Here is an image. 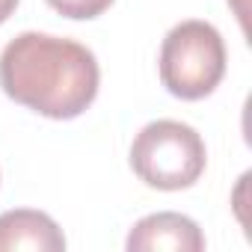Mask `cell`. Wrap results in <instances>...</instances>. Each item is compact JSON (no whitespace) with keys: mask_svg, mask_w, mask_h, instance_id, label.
<instances>
[{"mask_svg":"<svg viewBox=\"0 0 252 252\" xmlns=\"http://www.w3.org/2000/svg\"><path fill=\"white\" fill-rule=\"evenodd\" d=\"M160 80L184 101H199L211 95L225 74V45L214 24L181 21L160 45Z\"/></svg>","mask_w":252,"mask_h":252,"instance_id":"cell-3","label":"cell"},{"mask_svg":"<svg viewBox=\"0 0 252 252\" xmlns=\"http://www.w3.org/2000/svg\"><path fill=\"white\" fill-rule=\"evenodd\" d=\"M98 80L95 54L74 39L21 33L0 54L3 92L48 119H77L95 101Z\"/></svg>","mask_w":252,"mask_h":252,"instance_id":"cell-1","label":"cell"},{"mask_svg":"<svg viewBox=\"0 0 252 252\" xmlns=\"http://www.w3.org/2000/svg\"><path fill=\"white\" fill-rule=\"evenodd\" d=\"M12 249L60 252L65 249V234L42 211H30V208L6 211L0 214V252H12Z\"/></svg>","mask_w":252,"mask_h":252,"instance_id":"cell-5","label":"cell"},{"mask_svg":"<svg viewBox=\"0 0 252 252\" xmlns=\"http://www.w3.org/2000/svg\"><path fill=\"white\" fill-rule=\"evenodd\" d=\"M208 152L196 128L175 119H158L131 143V169L155 190H184L205 172Z\"/></svg>","mask_w":252,"mask_h":252,"instance_id":"cell-2","label":"cell"},{"mask_svg":"<svg viewBox=\"0 0 252 252\" xmlns=\"http://www.w3.org/2000/svg\"><path fill=\"white\" fill-rule=\"evenodd\" d=\"M128 249L131 252H160V249H172V252H202L205 249V234L202 228L175 211H160V214H149L143 217L131 234H128Z\"/></svg>","mask_w":252,"mask_h":252,"instance_id":"cell-4","label":"cell"},{"mask_svg":"<svg viewBox=\"0 0 252 252\" xmlns=\"http://www.w3.org/2000/svg\"><path fill=\"white\" fill-rule=\"evenodd\" d=\"M15 6H18V0H0V24L9 21V15L15 12Z\"/></svg>","mask_w":252,"mask_h":252,"instance_id":"cell-7","label":"cell"},{"mask_svg":"<svg viewBox=\"0 0 252 252\" xmlns=\"http://www.w3.org/2000/svg\"><path fill=\"white\" fill-rule=\"evenodd\" d=\"M48 3L65 15V18H74V21H89V18H98L104 9H110L113 0H48Z\"/></svg>","mask_w":252,"mask_h":252,"instance_id":"cell-6","label":"cell"}]
</instances>
